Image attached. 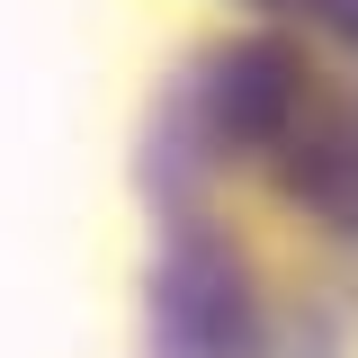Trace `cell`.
I'll list each match as a JSON object with an SVG mask.
<instances>
[{"instance_id": "cell-1", "label": "cell", "mask_w": 358, "mask_h": 358, "mask_svg": "<svg viewBox=\"0 0 358 358\" xmlns=\"http://www.w3.org/2000/svg\"><path fill=\"white\" fill-rule=\"evenodd\" d=\"M134 179H260L358 278V72L278 27L188 45L143 117Z\"/></svg>"}, {"instance_id": "cell-2", "label": "cell", "mask_w": 358, "mask_h": 358, "mask_svg": "<svg viewBox=\"0 0 358 358\" xmlns=\"http://www.w3.org/2000/svg\"><path fill=\"white\" fill-rule=\"evenodd\" d=\"M152 206L143 268V358H287L296 296H268L260 251L206 179H134Z\"/></svg>"}, {"instance_id": "cell-3", "label": "cell", "mask_w": 358, "mask_h": 358, "mask_svg": "<svg viewBox=\"0 0 358 358\" xmlns=\"http://www.w3.org/2000/svg\"><path fill=\"white\" fill-rule=\"evenodd\" d=\"M233 9H251L260 27H278V36L322 45L331 63H350V72H358V0H233Z\"/></svg>"}]
</instances>
